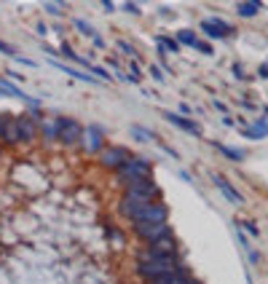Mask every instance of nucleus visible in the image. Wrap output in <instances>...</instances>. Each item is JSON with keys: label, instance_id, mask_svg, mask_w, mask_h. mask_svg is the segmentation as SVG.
<instances>
[{"label": "nucleus", "instance_id": "f257e3e1", "mask_svg": "<svg viewBox=\"0 0 268 284\" xmlns=\"http://www.w3.org/2000/svg\"><path fill=\"white\" fill-rule=\"evenodd\" d=\"M172 268H177V255H143L137 271H140L143 279L153 281L156 276L167 273V271H172Z\"/></svg>", "mask_w": 268, "mask_h": 284}, {"label": "nucleus", "instance_id": "f03ea898", "mask_svg": "<svg viewBox=\"0 0 268 284\" xmlns=\"http://www.w3.org/2000/svg\"><path fill=\"white\" fill-rule=\"evenodd\" d=\"M134 231L137 236H143L145 241H156V239H164V236H172L167 220L164 223H148V220H134Z\"/></svg>", "mask_w": 268, "mask_h": 284}, {"label": "nucleus", "instance_id": "7ed1b4c3", "mask_svg": "<svg viewBox=\"0 0 268 284\" xmlns=\"http://www.w3.org/2000/svg\"><path fill=\"white\" fill-rule=\"evenodd\" d=\"M121 175H123V180L148 177V175H151V161H148V159H140V156H129V159L121 164Z\"/></svg>", "mask_w": 268, "mask_h": 284}, {"label": "nucleus", "instance_id": "20e7f679", "mask_svg": "<svg viewBox=\"0 0 268 284\" xmlns=\"http://www.w3.org/2000/svg\"><path fill=\"white\" fill-rule=\"evenodd\" d=\"M167 215H169V209L164 207V204H159V201H151L148 207H143L134 215L131 220H148V223H164L167 220Z\"/></svg>", "mask_w": 268, "mask_h": 284}, {"label": "nucleus", "instance_id": "39448f33", "mask_svg": "<svg viewBox=\"0 0 268 284\" xmlns=\"http://www.w3.org/2000/svg\"><path fill=\"white\" fill-rule=\"evenodd\" d=\"M81 134H83V129L73 121V118H59V121H57V137L62 142H67V145H70V142H75Z\"/></svg>", "mask_w": 268, "mask_h": 284}, {"label": "nucleus", "instance_id": "423d86ee", "mask_svg": "<svg viewBox=\"0 0 268 284\" xmlns=\"http://www.w3.org/2000/svg\"><path fill=\"white\" fill-rule=\"evenodd\" d=\"M126 191L151 196V199L159 196V188H156V183H153V180H148V177H131V180H126Z\"/></svg>", "mask_w": 268, "mask_h": 284}, {"label": "nucleus", "instance_id": "0eeeda50", "mask_svg": "<svg viewBox=\"0 0 268 284\" xmlns=\"http://www.w3.org/2000/svg\"><path fill=\"white\" fill-rule=\"evenodd\" d=\"M145 255H175V239H172V236H164V239L148 241Z\"/></svg>", "mask_w": 268, "mask_h": 284}, {"label": "nucleus", "instance_id": "6e6552de", "mask_svg": "<svg viewBox=\"0 0 268 284\" xmlns=\"http://www.w3.org/2000/svg\"><path fill=\"white\" fill-rule=\"evenodd\" d=\"M129 159V153L121 151V148H110V151H102V164L107 169H121V164Z\"/></svg>", "mask_w": 268, "mask_h": 284}, {"label": "nucleus", "instance_id": "1a4fd4ad", "mask_svg": "<svg viewBox=\"0 0 268 284\" xmlns=\"http://www.w3.org/2000/svg\"><path fill=\"white\" fill-rule=\"evenodd\" d=\"M185 279H188L185 268H183V265H177V268H172V271H167V273L156 276V279H153L151 284H183Z\"/></svg>", "mask_w": 268, "mask_h": 284}, {"label": "nucleus", "instance_id": "9d476101", "mask_svg": "<svg viewBox=\"0 0 268 284\" xmlns=\"http://www.w3.org/2000/svg\"><path fill=\"white\" fill-rule=\"evenodd\" d=\"M81 137H83V148L89 153H99L102 151V131L99 129H94V126H91V129H86L81 134Z\"/></svg>", "mask_w": 268, "mask_h": 284}, {"label": "nucleus", "instance_id": "9b49d317", "mask_svg": "<svg viewBox=\"0 0 268 284\" xmlns=\"http://www.w3.org/2000/svg\"><path fill=\"white\" fill-rule=\"evenodd\" d=\"M201 30L207 33L209 38H225L228 33H231V27L225 25V22H220V19H209V22H204Z\"/></svg>", "mask_w": 268, "mask_h": 284}, {"label": "nucleus", "instance_id": "f8f14e48", "mask_svg": "<svg viewBox=\"0 0 268 284\" xmlns=\"http://www.w3.org/2000/svg\"><path fill=\"white\" fill-rule=\"evenodd\" d=\"M164 115H167V121H169V123H175L177 129H183V131H191V134H201L199 123L188 121V118H183V115H175V113H164Z\"/></svg>", "mask_w": 268, "mask_h": 284}, {"label": "nucleus", "instance_id": "ddd939ff", "mask_svg": "<svg viewBox=\"0 0 268 284\" xmlns=\"http://www.w3.org/2000/svg\"><path fill=\"white\" fill-rule=\"evenodd\" d=\"M215 185H217L220 191H223V193H225V196H228V199H231L233 204H241V201H244V199H241V193L236 191V188H233L231 183H228L225 177H220V175H215Z\"/></svg>", "mask_w": 268, "mask_h": 284}, {"label": "nucleus", "instance_id": "4468645a", "mask_svg": "<svg viewBox=\"0 0 268 284\" xmlns=\"http://www.w3.org/2000/svg\"><path fill=\"white\" fill-rule=\"evenodd\" d=\"M17 131H19V139H33L35 137L33 118H19V121H17Z\"/></svg>", "mask_w": 268, "mask_h": 284}, {"label": "nucleus", "instance_id": "2eb2a0df", "mask_svg": "<svg viewBox=\"0 0 268 284\" xmlns=\"http://www.w3.org/2000/svg\"><path fill=\"white\" fill-rule=\"evenodd\" d=\"M244 134H247L249 139H263V137H268V123L260 121L255 126H249V129H244Z\"/></svg>", "mask_w": 268, "mask_h": 284}, {"label": "nucleus", "instance_id": "dca6fc26", "mask_svg": "<svg viewBox=\"0 0 268 284\" xmlns=\"http://www.w3.org/2000/svg\"><path fill=\"white\" fill-rule=\"evenodd\" d=\"M51 65H54V67H59V70H62V73H67V75H73V78H81V81H94V78H91L89 73H78V70H75V67H67V65H59V62H54V59H51Z\"/></svg>", "mask_w": 268, "mask_h": 284}, {"label": "nucleus", "instance_id": "f3484780", "mask_svg": "<svg viewBox=\"0 0 268 284\" xmlns=\"http://www.w3.org/2000/svg\"><path fill=\"white\" fill-rule=\"evenodd\" d=\"M75 27H78V30H81V33H83V35H91V38H94V43H97V46H102V41H99V38H97V35H94V30H91V25H86V22H83V19H75Z\"/></svg>", "mask_w": 268, "mask_h": 284}, {"label": "nucleus", "instance_id": "a211bd4d", "mask_svg": "<svg viewBox=\"0 0 268 284\" xmlns=\"http://www.w3.org/2000/svg\"><path fill=\"white\" fill-rule=\"evenodd\" d=\"M239 14H241V17H255V14H257V0L241 3V6H239Z\"/></svg>", "mask_w": 268, "mask_h": 284}, {"label": "nucleus", "instance_id": "6ab92c4d", "mask_svg": "<svg viewBox=\"0 0 268 284\" xmlns=\"http://www.w3.org/2000/svg\"><path fill=\"white\" fill-rule=\"evenodd\" d=\"M159 46H161L164 54H167V51H180V43L172 41V38H159Z\"/></svg>", "mask_w": 268, "mask_h": 284}, {"label": "nucleus", "instance_id": "aec40b11", "mask_svg": "<svg viewBox=\"0 0 268 284\" xmlns=\"http://www.w3.org/2000/svg\"><path fill=\"white\" fill-rule=\"evenodd\" d=\"M217 151H220V153H225L231 161H241V159H244V153H241V151H233V148H225V145H217Z\"/></svg>", "mask_w": 268, "mask_h": 284}, {"label": "nucleus", "instance_id": "412c9836", "mask_svg": "<svg viewBox=\"0 0 268 284\" xmlns=\"http://www.w3.org/2000/svg\"><path fill=\"white\" fill-rule=\"evenodd\" d=\"M131 134H137V139H143V142L153 139V134H151V131H145L143 126H131Z\"/></svg>", "mask_w": 268, "mask_h": 284}, {"label": "nucleus", "instance_id": "4be33fe9", "mask_svg": "<svg viewBox=\"0 0 268 284\" xmlns=\"http://www.w3.org/2000/svg\"><path fill=\"white\" fill-rule=\"evenodd\" d=\"M180 43H185V46H196V35L191 33V30H183V33H180Z\"/></svg>", "mask_w": 268, "mask_h": 284}, {"label": "nucleus", "instance_id": "5701e85b", "mask_svg": "<svg viewBox=\"0 0 268 284\" xmlns=\"http://www.w3.org/2000/svg\"><path fill=\"white\" fill-rule=\"evenodd\" d=\"M0 51H3V54H11V57H17V51H14L9 43H3V41H0Z\"/></svg>", "mask_w": 268, "mask_h": 284}, {"label": "nucleus", "instance_id": "b1692460", "mask_svg": "<svg viewBox=\"0 0 268 284\" xmlns=\"http://www.w3.org/2000/svg\"><path fill=\"white\" fill-rule=\"evenodd\" d=\"M196 49H199V51H204V54H212V49H209L207 43H201V41H196Z\"/></svg>", "mask_w": 268, "mask_h": 284}, {"label": "nucleus", "instance_id": "393cba45", "mask_svg": "<svg viewBox=\"0 0 268 284\" xmlns=\"http://www.w3.org/2000/svg\"><path fill=\"white\" fill-rule=\"evenodd\" d=\"M118 46H121V49H123V54H129V57H131V54H134V49H131L129 43H123V41H121V43H118Z\"/></svg>", "mask_w": 268, "mask_h": 284}, {"label": "nucleus", "instance_id": "a878e982", "mask_svg": "<svg viewBox=\"0 0 268 284\" xmlns=\"http://www.w3.org/2000/svg\"><path fill=\"white\" fill-rule=\"evenodd\" d=\"M6 126H9V123H6V118H0V134H6Z\"/></svg>", "mask_w": 268, "mask_h": 284}]
</instances>
